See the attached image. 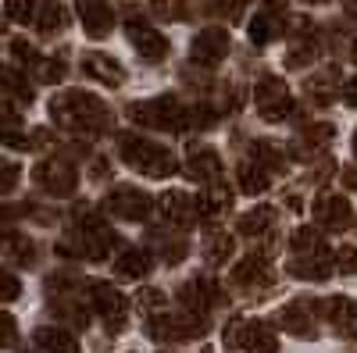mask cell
I'll list each match as a JSON object with an SVG mask.
<instances>
[{"label": "cell", "mask_w": 357, "mask_h": 353, "mask_svg": "<svg viewBox=\"0 0 357 353\" xmlns=\"http://www.w3.org/2000/svg\"><path fill=\"white\" fill-rule=\"evenodd\" d=\"M50 114L57 125H65L79 136H97L111 125V111L100 97L93 93H82V90H68L61 97L50 100Z\"/></svg>", "instance_id": "1"}, {"label": "cell", "mask_w": 357, "mask_h": 353, "mask_svg": "<svg viewBox=\"0 0 357 353\" xmlns=\"http://www.w3.org/2000/svg\"><path fill=\"white\" fill-rule=\"evenodd\" d=\"M118 150H122V161L132 171L146 175V179H168V175H175V168H178V161H175V154L168 150V146H161L154 139H143V136H132V132H126L122 139H118Z\"/></svg>", "instance_id": "2"}, {"label": "cell", "mask_w": 357, "mask_h": 353, "mask_svg": "<svg viewBox=\"0 0 357 353\" xmlns=\"http://www.w3.org/2000/svg\"><path fill=\"white\" fill-rule=\"evenodd\" d=\"M207 329H211V321H207L204 314H168V311H154L151 317H146V332H151L158 343H190L197 336H207Z\"/></svg>", "instance_id": "3"}, {"label": "cell", "mask_w": 357, "mask_h": 353, "mask_svg": "<svg viewBox=\"0 0 357 353\" xmlns=\"http://www.w3.org/2000/svg\"><path fill=\"white\" fill-rule=\"evenodd\" d=\"M132 122L146 125V129H158V132H175L190 122V111L178 104L175 97H154V100H143L129 107Z\"/></svg>", "instance_id": "4"}, {"label": "cell", "mask_w": 357, "mask_h": 353, "mask_svg": "<svg viewBox=\"0 0 357 353\" xmlns=\"http://www.w3.org/2000/svg\"><path fill=\"white\" fill-rule=\"evenodd\" d=\"M86 297H89V307L107 321V332H122L126 329V297L111 282L89 279L86 282Z\"/></svg>", "instance_id": "5"}, {"label": "cell", "mask_w": 357, "mask_h": 353, "mask_svg": "<svg viewBox=\"0 0 357 353\" xmlns=\"http://www.w3.org/2000/svg\"><path fill=\"white\" fill-rule=\"evenodd\" d=\"M33 179H36V186H40L43 193H50V196H72L75 186H79V171H75V164L65 161V157H47V161H40V164L33 168Z\"/></svg>", "instance_id": "6"}, {"label": "cell", "mask_w": 357, "mask_h": 353, "mask_svg": "<svg viewBox=\"0 0 357 353\" xmlns=\"http://www.w3.org/2000/svg\"><path fill=\"white\" fill-rule=\"evenodd\" d=\"M104 211L122 218V221H146L154 211V200L146 196L143 189L136 186H114L107 196H104Z\"/></svg>", "instance_id": "7"}, {"label": "cell", "mask_w": 357, "mask_h": 353, "mask_svg": "<svg viewBox=\"0 0 357 353\" xmlns=\"http://www.w3.org/2000/svg\"><path fill=\"white\" fill-rule=\"evenodd\" d=\"M254 104L261 111L264 122H286L289 111H293V100H289V90H286V82L275 79V75H268L257 82V90H254Z\"/></svg>", "instance_id": "8"}, {"label": "cell", "mask_w": 357, "mask_h": 353, "mask_svg": "<svg viewBox=\"0 0 357 353\" xmlns=\"http://www.w3.org/2000/svg\"><path fill=\"white\" fill-rule=\"evenodd\" d=\"M318 304L311 300H293L279 311V329L296 336V339H314L318 336Z\"/></svg>", "instance_id": "9"}, {"label": "cell", "mask_w": 357, "mask_h": 353, "mask_svg": "<svg viewBox=\"0 0 357 353\" xmlns=\"http://www.w3.org/2000/svg\"><path fill=\"white\" fill-rule=\"evenodd\" d=\"M178 304H183V311L190 314H207L215 304H222V289L211 282V279H186L183 285H178Z\"/></svg>", "instance_id": "10"}, {"label": "cell", "mask_w": 357, "mask_h": 353, "mask_svg": "<svg viewBox=\"0 0 357 353\" xmlns=\"http://www.w3.org/2000/svg\"><path fill=\"white\" fill-rule=\"evenodd\" d=\"M314 221L325 232H343V228L354 225V207L347 203V196H340V193H321L314 200Z\"/></svg>", "instance_id": "11"}, {"label": "cell", "mask_w": 357, "mask_h": 353, "mask_svg": "<svg viewBox=\"0 0 357 353\" xmlns=\"http://www.w3.org/2000/svg\"><path fill=\"white\" fill-rule=\"evenodd\" d=\"M318 314L329 321L343 339L357 343V300H350V297H325L318 304Z\"/></svg>", "instance_id": "12"}, {"label": "cell", "mask_w": 357, "mask_h": 353, "mask_svg": "<svg viewBox=\"0 0 357 353\" xmlns=\"http://www.w3.org/2000/svg\"><path fill=\"white\" fill-rule=\"evenodd\" d=\"M186 175L200 186H215V182H222V157L211 150V146H190Z\"/></svg>", "instance_id": "13"}, {"label": "cell", "mask_w": 357, "mask_h": 353, "mask_svg": "<svg viewBox=\"0 0 357 353\" xmlns=\"http://www.w3.org/2000/svg\"><path fill=\"white\" fill-rule=\"evenodd\" d=\"M229 282H232L236 289H243V292H250V289H268V285H272V268H268V260H264L261 253H250V257H243V260L232 268Z\"/></svg>", "instance_id": "14"}, {"label": "cell", "mask_w": 357, "mask_h": 353, "mask_svg": "<svg viewBox=\"0 0 357 353\" xmlns=\"http://www.w3.org/2000/svg\"><path fill=\"white\" fill-rule=\"evenodd\" d=\"M161 211H165V218H168L172 225L190 228V225L200 218V200L190 196V193H183V189H168V193L161 196Z\"/></svg>", "instance_id": "15"}, {"label": "cell", "mask_w": 357, "mask_h": 353, "mask_svg": "<svg viewBox=\"0 0 357 353\" xmlns=\"http://www.w3.org/2000/svg\"><path fill=\"white\" fill-rule=\"evenodd\" d=\"M193 61L197 65H204V68H211V65H218L222 57L229 54V33L225 29H204V33H197V40H193Z\"/></svg>", "instance_id": "16"}, {"label": "cell", "mask_w": 357, "mask_h": 353, "mask_svg": "<svg viewBox=\"0 0 357 353\" xmlns=\"http://www.w3.org/2000/svg\"><path fill=\"white\" fill-rule=\"evenodd\" d=\"M75 11H79V18H82L86 36L104 40V36L111 33V25H114L111 4H104V0H79V4H75Z\"/></svg>", "instance_id": "17"}, {"label": "cell", "mask_w": 357, "mask_h": 353, "mask_svg": "<svg viewBox=\"0 0 357 353\" xmlns=\"http://www.w3.org/2000/svg\"><path fill=\"white\" fill-rule=\"evenodd\" d=\"M240 346L243 353H279V339H275V329L268 321H243V336H240Z\"/></svg>", "instance_id": "18"}, {"label": "cell", "mask_w": 357, "mask_h": 353, "mask_svg": "<svg viewBox=\"0 0 357 353\" xmlns=\"http://www.w3.org/2000/svg\"><path fill=\"white\" fill-rule=\"evenodd\" d=\"M336 253V250H333ZM333 253H314V257H293L289 260V275L293 279H304V282H325L336 264H333Z\"/></svg>", "instance_id": "19"}, {"label": "cell", "mask_w": 357, "mask_h": 353, "mask_svg": "<svg viewBox=\"0 0 357 353\" xmlns=\"http://www.w3.org/2000/svg\"><path fill=\"white\" fill-rule=\"evenodd\" d=\"M82 72L89 79L104 82V86H122L126 82V68L118 61H111V57H104V54H86L82 57Z\"/></svg>", "instance_id": "20"}, {"label": "cell", "mask_w": 357, "mask_h": 353, "mask_svg": "<svg viewBox=\"0 0 357 353\" xmlns=\"http://www.w3.org/2000/svg\"><path fill=\"white\" fill-rule=\"evenodd\" d=\"M129 40H132V47L146 57V61H161V57L168 54V40L158 33V29H151V25H132Z\"/></svg>", "instance_id": "21"}, {"label": "cell", "mask_w": 357, "mask_h": 353, "mask_svg": "<svg viewBox=\"0 0 357 353\" xmlns=\"http://www.w3.org/2000/svg\"><path fill=\"white\" fill-rule=\"evenodd\" d=\"M33 343L43 350V353H82L75 336L68 329H57V325H43L33 332Z\"/></svg>", "instance_id": "22"}, {"label": "cell", "mask_w": 357, "mask_h": 353, "mask_svg": "<svg viewBox=\"0 0 357 353\" xmlns=\"http://www.w3.org/2000/svg\"><path fill=\"white\" fill-rule=\"evenodd\" d=\"M151 268H154L151 250H122V257L114 260V272L122 275V279H132V282L146 279V275H151Z\"/></svg>", "instance_id": "23"}, {"label": "cell", "mask_w": 357, "mask_h": 353, "mask_svg": "<svg viewBox=\"0 0 357 353\" xmlns=\"http://www.w3.org/2000/svg\"><path fill=\"white\" fill-rule=\"evenodd\" d=\"M151 246L158 250V257L165 260V264H178L186 257V240H183V232H154L151 235Z\"/></svg>", "instance_id": "24"}, {"label": "cell", "mask_w": 357, "mask_h": 353, "mask_svg": "<svg viewBox=\"0 0 357 353\" xmlns=\"http://www.w3.org/2000/svg\"><path fill=\"white\" fill-rule=\"evenodd\" d=\"M289 246H293V257H314V253H333L329 246L321 243V232L318 228H296L289 235Z\"/></svg>", "instance_id": "25"}, {"label": "cell", "mask_w": 357, "mask_h": 353, "mask_svg": "<svg viewBox=\"0 0 357 353\" xmlns=\"http://www.w3.org/2000/svg\"><path fill=\"white\" fill-rule=\"evenodd\" d=\"M250 161L261 164L268 175H279L286 168V154L279 150V143H268V139H257L254 150H250Z\"/></svg>", "instance_id": "26"}, {"label": "cell", "mask_w": 357, "mask_h": 353, "mask_svg": "<svg viewBox=\"0 0 357 353\" xmlns=\"http://www.w3.org/2000/svg\"><path fill=\"white\" fill-rule=\"evenodd\" d=\"M268 186H272V175H268L261 164H254L250 157L240 164V189L247 193V196H261Z\"/></svg>", "instance_id": "27"}, {"label": "cell", "mask_w": 357, "mask_h": 353, "mask_svg": "<svg viewBox=\"0 0 357 353\" xmlns=\"http://www.w3.org/2000/svg\"><path fill=\"white\" fill-rule=\"evenodd\" d=\"M272 221H275L272 207H254L250 214H243L240 221H236V228H240L243 235H250V240H257V235H264L268 228H272Z\"/></svg>", "instance_id": "28"}, {"label": "cell", "mask_w": 357, "mask_h": 353, "mask_svg": "<svg viewBox=\"0 0 357 353\" xmlns=\"http://www.w3.org/2000/svg\"><path fill=\"white\" fill-rule=\"evenodd\" d=\"M200 200V214H218L229 207V200H232V189L225 182H215V186H204V193L197 196Z\"/></svg>", "instance_id": "29"}, {"label": "cell", "mask_w": 357, "mask_h": 353, "mask_svg": "<svg viewBox=\"0 0 357 353\" xmlns=\"http://www.w3.org/2000/svg\"><path fill=\"white\" fill-rule=\"evenodd\" d=\"M204 253H207V260H211V264H225L236 253V240H232V235H225V232H211V235H207Z\"/></svg>", "instance_id": "30"}, {"label": "cell", "mask_w": 357, "mask_h": 353, "mask_svg": "<svg viewBox=\"0 0 357 353\" xmlns=\"http://www.w3.org/2000/svg\"><path fill=\"white\" fill-rule=\"evenodd\" d=\"M329 139H333V125H311L301 139H296V146H301L296 154H301V157H307V154H311V157H314V154H318Z\"/></svg>", "instance_id": "31"}, {"label": "cell", "mask_w": 357, "mask_h": 353, "mask_svg": "<svg viewBox=\"0 0 357 353\" xmlns=\"http://www.w3.org/2000/svg\"><path fill=\"white\" fill-rule=\"evenodd\" d=\"M36 25L43 29V33H50V29H61V25H65V8H61V0H43Z\"/></svg>", "instance_id": "32"}, {"label": "cell", "mask_w": 357, "mask_h": 353, "mask_svg": "<svg viewBox=\"0 0 357 353\" xmlns=\"http://www.w3.org/2000/svg\"><path fill=\"white\" fill-rule=\"evenodd\" d=\"M54 311L61 314L65 321H72L75 329H86V325H89V317H86L89 311L82 307V300H57V304H54Z\"/></svg>", "instance_id": "33"}, {"label": "cell", "mask_w": 357, "mask_h": 353, "mask_svg": "<svg viewBox=\"0 0 357 353\" xmlns=\"http://www.w3.org/2000/svg\"><path fill=\"white\" fill-rule=\"evenodd\" d=\"M275 36H279V22L272 15H257L250 22V40L254 43H268V40H275Z\"/></svg>", "instance_id": "34"}, {"label": "cell", "mask_w": 357, "mask_h": 353, "mask_svg": "<svg viewBox=\"0 0 357 353\" xmlns=\"http://www.w3.org/2000/svg\"><path fill=\"white\" fill-rule=\"evenodd\" d=\"M33 257H36V246L29 243V240H22V235L8 232V260H18V264H33Z\"/></svg>", "instance_id": "35"}, {"label": "cell", "mask_w": 357, "mask_h": 353, "mask_svg": "<svg viewBox=\"0 0 357 353\" xmlns=\"http://www.w3.org/2000/svg\"><path fill=\"white\" fill-rule=\"evenodd\" d=\"M333 264H336L340 275H354L357 272V246H340L333 253Z\"/></svg>", "instance_id": "36"}, {"label": "cell", "mask_w": 357, "mask_h": 353, "mask_svg": "<svg viewBox=\"0 0 357 353\" xmlns=\"http://www.w3.org/2000/svg\"><path fill=\"white\" fill-rule=\"evenodd\" d=\"M40 79L43 82H61L65 79V65L61 61H40Z\"/></svg>", "instance_id": "37"}, {"label": "cell", "mask_w": 357, "mask_h": 353, "mask_svg": "<svg viewBox=\"0 0 357 353\" xmlns=\"http://www.w3.org/2000/svg\"><path fill=\"white\" fill-rule=\"evenodd\" d=\"M211 11L215 15H225V18H236L243 11V0H211Z\"/></svg>", "instance_id": "38"}, {"label": "cell", "mask_w": 357, "mask_h": 353, "mask_svg": "<svg viewBox=\"0 0 357 353\" xmlns=\"http://www.w3.org/2000/svg\"><path fill=\"white\" fill-rule=\"evenodd\" d=\"M0 332H4V350H11V346H15V336H18L11 314H0Z\"/></svg>", "instance_id": "39"}, {"label": "cell", "mask_w": 357, "mask_h": 353, "mask_svg": "<svg viewBox=\"0 0 357 353\" xmlns=\"http://www.w3.org/2000/svg\"><path fill=\"white\" fill-rule=\"evenodd\" d=\"M15 18H18V22L40 18V15H36V0H18V4H15Z\"/></svg>", "instance_id": "40"}, {"label": "cell", "mask_w": 357, "mask_h": 353, "mask_svg": "<svg viewBox=\"0 0 357 353\" xmlns=\"http://www.w3.org/2000/svg\"><path fill=\"white\" fill-rule=\"evenodd\" d=\"M340 97H343V104H350V107H357V75L343 82V90H340Z\"/></svg>", "instance_id": "41"}, {"label": "cell", "mask_w": 357, "mask_h": 353, "mask_svg": "<svg viewBox=\"0 0 357 353\" xmlns=\"http://www.w3.org/2000/svg\"><path fill=\"white\" fill-rule=\"evenodd\" d=\"M18 297V279L11 272H4V300H15Z\"/></svg>", "instance_id": "42"}, {"label": "cell", "mask_w": 357, "mask_h": 353, "mask_svg": "<svg viewBox=\"0 0 357 353\" xmlns=\"http://www.w3.org/2000/svg\"><path fill=\"white\" fill-rule=\"evenodd\" d=\"M340 175H343V186L357 193V164H347V168H343Z\"/></svg>", "instance_id": "43"}, {"label": "cell", "mask_w": 357, "mask_h": 353, "mask_svg": "<svg viewBox=\"0 0 357 353\" xmlns=\"http://www.w3.org/2000/svg\"><path fill=\"white\" fill-rule=\"evenodd\" d=\"M15 182H18V168L15 164H4V193H11Z\"/></svg>", "instance_id": "44"}, {"label": "cell", "mask_w": 357, "mask_h": 353, "mask_svg": "<svg viewBox=\"0 0 357 353\" xmlns=\"http://www.w3.org/2000/svg\"><path fill=\"white\" fill-rule=\"evenodd\" d=\"M354 154H357V132H354Z\"/></svg>", "instance_id": "45"}, {"label": "cell", "mask_w": 357, "mask_h": 353, "mask_svg": "<svg viewBox=\"0 0 357 353\" xmlns=\"http://www.w3.org/2000/svg\"><path fill=\"white\" fill-rule=\"evenodd\" d=\"M204 353H211V350H204Z\"/></svg>", "instance_id": "46"}]
</instances>
